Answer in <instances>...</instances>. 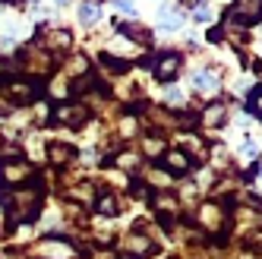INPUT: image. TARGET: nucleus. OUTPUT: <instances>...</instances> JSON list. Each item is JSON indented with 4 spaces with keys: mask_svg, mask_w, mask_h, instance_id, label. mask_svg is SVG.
<instances>
[{
    "mask_svg": "<svg viewBox=\"0 0 262 259\" xmlns=\"http://www.w3.org/2000/svg\"><path fill=\"white\" fill-rule=\"evenodd\" d=\"M177 73H180V57H177V54H161V57L155 60V76H158L161 82L174 79Z\"/></svg>",
    "mask_w": 262,
    "mask_h": 259,
    "instance_id": "1",
    "label": "nucleus"
},
{
    "mask_svg": "<svg viewBox=\"0 0 262 259\" xmlns=\"http://www.w3.org/2000/svg\"><path fill=\"white\" fill-rule=\"evenodd\" d=\"M7 95H10L16 104H29L35 95H38V89H35L32 82H10V85H7Z\"/></svg>",
    "mask_w": 262,
    "mask_h": 259,
    "instance_id": "2",
    "label": "nucleus"
},
{
    "mask_svg": "<svg viewBox=\"0 0 262 259\" xmlns=\"http://www.w3.org/2000/svg\"><path fill=\"white\" fill-rule=\"evenodd\" d=\"M237 13L243 23H253L262 16V0H237Z\"/></svg>",
    "mask_w": 262,
    "mask_h": 259,
    "instance_id": "3",
    "label": "nucleus"
},
{
    "mask_svg": "<svg viewBox=\"0 0 262 259\" xmlns=\"http://www.w3.org/2000/svg\"><path fill=\"white\" fill-rule=\"evenodd\" d=\"M164 164H167V171H171V174H186V171H190V158H186L183 152H167V158H164Z\"/></svg>",
    "mask_w": 262,
    "mask_h": 259,
    "instance_id": "4",
    "label": "nucleus"
},
{
    "mask_svg": "<svg viewBox=\"0 0 262 259\" xmlns=\"http://www.w3.org/2000/svg\"><path fill=\"white\" fill-rule=\"evenodd\" d=\"M57 120L70 123V126H79V123H85V107H60L57 111Z\"/></svg>",
    "mask_w": 262,
    "mask_h": 259,
    "instance_id": "5",
    "label": "nucleus"
},
{
    "mask_svg": "<svg viewBox=\"0 0 262 259\" xmlns=\"http://www.w3.org/2000/svg\"><path fill=\"white\" fill-rule=\"evenodd\" d=\"M117 32L129 35V38H136V41H148V29L145 26H136V23H120Z\"/></svg>",
    "mask_w": 262,
    "mask_h": 259,
    "instance_id": "6",
    "label": "nucleus"
},
{
    "mask_svg": "<svg viewBox=\"0 0 262 259\" xmlns=\"http://www.w3.org/2000/svg\"><path fill=\"white\" fill-rule=\"evenodd\" d=\"M79 19H82L85 26L98 23V19H101V10H98V4H92V0H85V4L79 7Z\"/></svg>",
    "mask_w": 262,
    "mask_h": 259,
    "instance_id": "7",
    "label": "nucleus"
},
{
    "mask_svg": "<svg viewBox=\"0 0 262 259\" xmlns=\"http://www.w3.org/2000/svg\"><path fill=\"white\" fill-rule=\"evenodd\" d=\"M51 158L57 161V164H67V161H73V158H76V152H73V149H67V145H60V142H54V145H51Z\"/></svg>",
    "mask_w": 262,
    "mask_h": 259,
    "instance_id": "8",
    "label": "nucleus"
},
{
    "mask_svg": "<svg viewBox=\"0 0 262 259\" xmlns=\"http://www.w3.org/2000/svg\"><path fill=\"white\" fill-rule=\"evenodd\" d=\"M193 82H196V89H199V92H215V89H218V82H215L212 73H196Z\"/></svg>",
    "mask_w": 262,
    "mask_h": 259,
    "instance_id": "9",
    "label": "nucleus"
},
{
    "mask_svg": "<svg viewBox=\"0 0 262 259\" xmlns=\"http://www.w3.org/2000/svg\"><path fill=\"white\" fill-rule=\"evenodd\" d=\"M183 19H180V16L177 13H167V10H161V26H167V29H177Z\"/></svg>",
    "mask_w": 262,
    "mask_h": 259,
    "instance_id": "10",
    "label": "nucleus"
},
{
    "mask_svg": "<svg viewBox=\"0 0 262 259\" xmlns=\"http://www.w3.org/2000/svg\"><path fill=\"white\" fill-rule=\"evenodd\" d=\"M98 212H101V215H117L114 199H111V196H101V202H98Z\"/></svg>",
    "mask_w": 262,
    "mask_h": 259,
    "instance_id": "11",
    "label": "nucleus"
},
{
    "mask_svg": "<svg viewBox=\"0 0 262 259\" xmlns=\"http://www.w3.org/2000/svg\"><path fill=\"white\" fill-rule=\"evenodd\" d=\"M205 120H209V123H221V120H224V107H221V104H212L209 114H205Z\"/></svg>",
    "mask_w": 262,
    "mask_h": 259,
    "instance_id": "12",
    "label": "nucleus"
},
{
    "mask_svg": "<svg viewBox=\"0 0 262 259\" xmlns=\"http://www.w3.org/2000/svg\"><path fill=\"white\" fill-rule=\"evenodd\" d=\"M145 152H148V155H158V152H161V139H148V142H145Z\"/></svg>",
    "mask_w": 262,
    "mask_h": 259,
    "instance_id": "13",
    "label": "nucleus"
},
{
    "mask_svg": "<svg viewBox=\"0 0 262 259\" xmlns=\"http://www.w3.org/2000/svg\"><path fill=\"white\" fill-rule=\"evenodd\" d=\"M196 19H199V23H209V19H212L209 7H196Z\"/></svg>",
    "mask_w": 262,
    "mask_h": 259,
    "instance_id": "14",
    "label": "nucleus"
},
{
    "mask_svg": "<svg viewBox=\"0 0 262 259\" xmlns=\"http://www.w3.org/2000/svg\"><path fill=\"white\" fill-rule=\"evenodd\" d=\"M117 7H120L123 13H133V0H117Z\"/></svg>",
    "mask_w": 262,
    "mask_h": 259,
    "instance_id": "15",
    "label": "nucleus"
},
{
    "mask_svg": "<svg viewBox=\"0 0 262 259\" xmlns=\"http://www.w3.org/2000/svg\"><path fill=\"white\" fill-rule=\"evenodd\" d=\"M167 101H180V92L177 89H167Z\"/></svg>",
    "mask_w": 262,
    "mask_h": 259,
    "instance_id": "16",
    "label": "nucleus"
},
{
    "mask_svg": "<svg viewBox=\"0 0 262 259\" xmlns=\"http://www.w3.org/2000/svg\"><path fill=\"white\" fill-rule=\"evenodd\" d=\"M57 4H67V0H57Z\"/></svg>",
    "mask_w": 262,
    "mask_h": 259,
    "instance_id": "17",
    "label": "nucleus"
}]
</instances>
